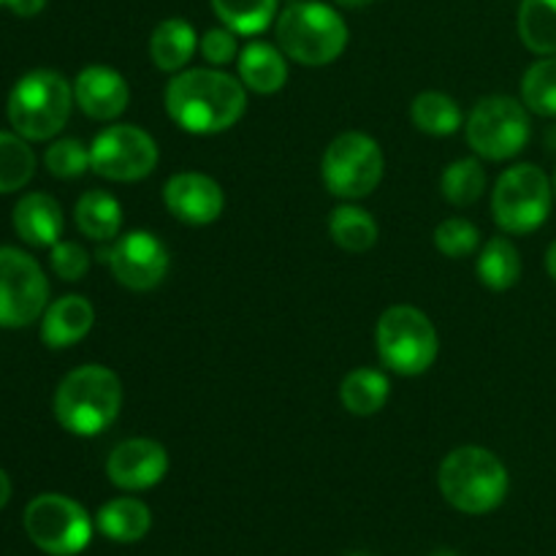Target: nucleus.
<instances>
[{
	"label": "nucleus",
	"mask_w": 556,
	"mask_h": 556,
	"mask_svg": "<svg viewBox=\"0 0 556 556\" xmlns=\"http://www.w3.org/2000/svg\"><path fill=\"white\" fill-rule=\"evenodd\" d=\"M199 49L212 68H223V65L233 63L239 58V52H242L237 41V33L226 25L206 30L204 38L199 41Z\"/></svg>",
	"instance_id": "f704fd0d"
},
{
	"label": "nucleus",
	"mask_w": 556,
	"mask_h": 556,
	"mask_svg": "<svg viewBox=\"0 0 556 556\" xmlns=\"http://www.w3.org/2000/svg\"><path fill=\"white\" fill-rule=\"evenodd\" d=\"M351 556H367V554H351Z\"/></svg>",
	"instance_id": "79ce46f5"
},
{
	"label": "nucleus",
	"mask_w": 556,
	"mask_h": 556,
	"mask_svg": "<svg viewBox=\"0 0 556 556\" xmlns=\"http://www.w3.org/2000/svg\"><path fill=\"white\" fill-rule=\"evenodd\" d=\"M155 139L139 125H109L92 139L90 168L112 182H139L157 166Z\"/></svg>",
	"instance_id": "f8f14e48"
},
{
	"label": "nucleus",
	"mask_w": 556,
	"mask_h": 556,
	"mask_svg": "<svg viewBox=\"0 0 556 556\" xmlns=\"http://www.w3.org/2000/svg\"><path fill=\"white\" fill-rule=\"evenodd\" d=\"M9 500H11V478L5 476V470L0 467V510L9 505Z\"/></svg>",
	"instance_id": "e433bc0d"
},
{
	"label": "nucleus",
	"mask_w": 556,
	"mask_h": 556,
	"mask_svg": "<svg viewBox=\"0 0 556 556\" xmlns=\"http://www.w3.org/2000/svg\"><path fill=\"white\" fill-rule=\"evenodd\" d=\"M478 277L489 291H510L521 277V255L508 237H492L478 253Z\"/></svg>",
	"instance_id": "393cba45"
},
{
	"label": "nucleus",
	"mask_w": 556,
	"mask_h": 556,
	"mask_svg": "<svg viewBox=\"0 0 556 556\" xmlns=\"http://www.w3.org/2000/svg\"><path fill=\"white\" fill-rule=\"evenodd\" d=\"M375 342L380 362L402 378L427 372L440 351L438 329L429 315L410 304H394L380 315Z\"/></svg>",
	"instance_id": "423d86ee"
},
{
	"label": "nucleus",
	"mask_w": 556,
	"mask_h": 556,
	"mask_svg": "<svg viewBox=\"0 0 556 556\" xmlns=\"http://www.w3.org/2000/svg\"><path fill=\"white\" fill-rule=\"evenodd\" d=\"M49 307L41 264L20 248H0V329H25Z\"/></svg>",
	"instance_id": "9b49d317"
},
{
	"label": "nucleus",
	"mask_w": 556,
	"mask_h": 556,
	"mask_svg": "<svg viewBox=\"0 0 556 556\" xmlns=\"http://www.w3.org/2000/svg\"><path fill=\"white\" fill-rule=\"evenodd\" d=\"M386 172V157L378 141L362 130L340 134L324 152L320 177L337 199L358 201L378 190Z\"/></svg>",
	"instance_id": "6e6552de"
},
{
	"label": "nucleus",
	"mask_w": 556,
	"mask_h": 556,
	"mask_svg": "<svg viewBox=\"0 0 556 556\" xmlns=\"http://www.w3.org/2000/svg\"><path fill=\"white\" fill-rule=\"evenodd\" d=\"M432 556H462V554H456V552H434Z\"/></svg>",
	"instance_id": "ea45409f"
},
{
	"label": "nucleus",
	"mask_w": 556,
	"mask_h": 556,
	"mask_svg": "<svg viewBox=\"0 0 556 556\" xmlns=\"http://www.w3.org/2000/svg\"><path fill=\"white\" fill-rule=\"evenodd\" d=\"M445 503L467 516L492 514L505 503L510 489L503 459L483 445H462L443 459L438 470Z\"/></svg>",
	"instance_id": "7ed1b4c3"
},
{
	"label": "nucleus",
	"mask_w": 556,
	"mask_h": 556,
	"mask_svg": "<svg viewBox=\"0 0 556 556\" xmlns=\"http://www.w3.org/2000/svg\"><path fill=\"white\" fill-rule=\"evenodd\" d=\"M521 103L532 114L556 117V54L541 58L527 68L521 79Z\"/></svg>",
	"instance_id": "7c9ffc66"
},
{
	"label": "nucleus",
	"mask_w": 556,
	"mask_h": 556,
	"mask_svg": "<svg viewBox=\"0 0 556 556\" xmlns=\"http://www.w3.org/2000/svg\"><path fill=\"white\" fill-rule=\"evenodd\" d=\"M554 182L535 163H516L500 174L492 190L494 223L505 233L527 237L552 215Z\"/></svg>",
	"instance_id": "0eeeda50"
},
{
	"label": "nucleus",
	"mask_w": 556,
	"mask_h": 556,
	"mask_svg": "<svg viewBox=\"0 0 556 556\" xmlns=\"http://www.w3.org/2000/svg\"><path fill=\"white\" fill-rule=\"evenodd\" d=\"M195 49H199L195 27L182 16H168V20L157 22L150 36L152 63L166 74H179V71L188 68Z\"/></svg>",
	"instance_id": "aec40b11"
},
{
	"label": "nucleus",
	"mask_w": 556,
	"mask_h": 556,
	"mask_svg": "<svg viewBox=\"0 0 556 556\" xmlns=\"http://www.w3.org/2000/svg\"><path fill=\"white\" fill-rule=\"evenodd\" d=\"M519 36L538 58L556 54V0H521Z\"/></svg>",
	"instance_id": "a878e982"
},
{
	"label": "nucleus",
	"mask_w": 556,
	"mask_h": 556,
	"mask_svg": "<svg viewBox=\"0 0 556 556\" xmlns=\"http://www.w3.org/2000/svg\"><path fill=\"white\" fill-rule=\"evenodd\" d=\"M440 190L443 199L454 206H470L486 190V172H483L478 157H459V161L448 163L440 177Z\"/></svg>",
	"instance_id": "c756f323"
},
{
	"label": "nucleus",
	"mask_w": 556,
	"mask_h": 556,
	"mask_svg": "<svg viewBox=\"0 0 556 556\" xmlns=\"http://www.w3.org/2000/svg\"><path fill=\"white\" fill-rule=\"evenodd\" d=\"M410 119L421 134L451 136L465 125L459 103L438 90H427L410 103Z\"/></svg>",
	"instance_id": "bb28decb"
},
{
	"label": "nucleus",
	"mask_w": 556,
	"mask_h": 556,
	"mask_svg": "<svg viewBox=\"0 0 556 556\" xmlns=\"http://www.w3.org/2000/svg\"><path fill=\"white\" fill-rule=\"evenodd\" d=\"M348 38L351 33L340 11L320 0H296L277 16V43L299 65L320 68L334 63L345 52Z\"/></svg>",
	"instance_id": "20e7f679"
},
{
	"label": "nucleus",
	"mask_w": 556,
	"mask_h": 556,
	"mask_svg": "<svg viewBox=\"0 0 556 556\" xmlns=\"http://www.w3.org/2000/svg\"><path fill=\"white\" fill-rule=\"evenodd\" d=\"M391 396V383L380 369L358 367L345 375L340 383V402L353 416H375L386 407Z\"/></svg>",
	"instance_id": "4be33fe9"
},
{
	"label": "nucleus",
	"mask_w": 556,
	"mask_h": 556,
	"mask_svg": "<svg viewBox=\"0 0 556 556\" xmlns=\"http://www.w3.org/2000/svg\"><path fill=\"white\" fill-rule=\"evenodd\" d=\"M96 527L114 543H139L150 532L152 514L141 500H109L96 516Z\"/></svg>",
	"instance_id": "412c9836"
},
{
	"label": "nucleus",
	"mask_w": 556,
	"mask_h": 556,
	"mask_svg": "<svg viewBox=\"0 0 556 556\" xmlns=\"http://www.w3.org/2000/svg\"><path fill=\"white\" fill-rule=\"evenodd\" d=\"M52 271L65 282H79L90 269V253L76 242H58L49 255Z\"/></svg>",
	"instance_id": "72a5a7b5"
},
{
	"label": "nucleus",
	"mask_w": 556,
	"mask_h": 556,
	"mask_svg": "<svg viewBox=\"0 0 556 556\" xmlns=\"http://www.w3.org/2000/svg\"><path fill=\"white\" fill-rule=\"evenodd\" d=\"M168 472V451L157 440L130 438L112 448L106 476L123 492H147L157 486Z\"/></svg>",
	"instance_id": "4468645a"
},
{
	"label": "nucleus",
	"mask_w": 556,
	"mask_h": 556,
	"mask_svg": "<svg viewBox=\"0 0 556 556\" xmlns=\"http://www.w3.org/2000/svg\"><path fill=\"white\" fill-rule=\"evenodd\" d=\"M74 101L98 123L117 119L130 103V87L119 71L109 65H87L74 79Z\"/></svg>",
	"instance_id": "dca6fc26"
},
{
	"label": "nucleus",
	"mask_w": 556,
	"mask_h": 556,
	"mask_svg": "<svg viewBox=\"0 0 556 556\" xmlns=\"http://www.w3.org/2000/svg\"><path fill=\"white\" fill-rule=\"evenodd\" d=\"M239 79L250 92L275 96L288 81V60L280 47L266 41H250L237 58Z\"/></svg>",
	"instance_id": "6ab92c4d"
},
{
	"label": "nucleus",
	"mask_w": 556,
	"mask_h": 556,
	"mask_svg": "<svg viewBox=\"0 0 556 556\" xmlns=\"http://www.w3.org/2000/svg\"><path fill=\"white\" fill-rule=\"evenodd\" d=\"M0 5H3V0H0Z\"/></svg>",
	"instance_id": "37998d69"
},
{
	"label": "nucleus",
	"mask_w": 556,
	"mask_h": 556,
	"mask_svg": "<svg viewBox=\"0 0 556 556\" xmlns=\"http://www.w3.org/2000/svg\"><path fill=\"white\" fill-rule=\"evenodd\" d=\"M98 258L109 264L119 286L139 293L161 286L172 266V255H168L163 239L152 231H141V228L123 233L112 248H103Z\"/></svg>",
	"instance_id": "ddd939ff"
},
{
	"label": "nucleus",
	"mask_w": 556,
	"mask_h": 556,
	"mask_svg": "<svg viewBox=\"0 0 556 556\" xmlns=\"http://www.w3.org/2000/svg\"><path fill=\"white\" fill-rule=\"evenodd\" d=\"M163 103L185 134L215 136L242 119L248 87L220 68H185L166 85Z\"/></svg>",
	"instance_id": "f257e3e1"
},
{
	"label": "nucleus",
	"mask_w": 556,
	"mask_h": 556,
	"mask_svg": "<svg viewBox=\"0 0 556 556\" xmlns=\"http://www.w3.org/2000/svg\"><path fill=\"white\" fill-rule=\"evenodd\" d=\"M434 244L445 258H467L481 244V231L467 217H448L434 228Z\"/></svg>",
	"instance_id": "473e14b6"
},
{
	"label": "nucleus",
	"mask_w": 556,
	"mask_h": 556,
	"mask_svg": "<svg viewBox=\"0 0 556 556\" xmlns=\"http://www.w3.org/2000/svg\"><path fill=\"white\" fill-rule=\"evenodd\" d=\"M52 407L65 432L76 438H98L123 410V383L114 369L85 364L60 380Z\"/></svg>",
	"instance_id": "f03ea898"
},
{
	"label": "nucleus",
	"mask_w": 556,
	"mask_h": 556,
	"mask_svg": "<svg viewBox=\"0 0 556 556\" xmlns=\"http://www.w3.org/2000/svg\"><path fill=\"white\" fill-rule=\"evenodd\" d=\"M329 233L345 253H367L378 242V220L356 204H340L329 217Z\"/></svg>",
	"instance_id": "b1692460"
},
{
	"label": "nucleus",
	"mask_w": 556,
	"mask_h": 556,
	"mask_svg": "<svg viewBox=\"0 0 556 556\" xmlns=\"http://www.w3.org/2000/svg\"><path fill=\"white\" fill-rule=\"evenodd\" d=\"M36 174V152L20 134L0 130V195L22 190Z\"/></svg>",
	"instance_id": "c85d7f7f"
},
{
	"label": "nucleus",
	"mask_w": 556,
	"mask_h": 556,
	"mask_svg": "<svg viewBox=\"0 0 556 556\" xmlns=\"http://www.w3.org/2000/svg\"><path fill=\"white\" fill-rule=\"evenodd\" d=\"M212 11L237 36H258L277 20L280 0H210Z\"/></svg>",
	"instance_id": "cd10ccee"
},
{
	"label": "nucleus",
	"mask_w": 556,
	"mask_h": 556,
	"mask_svg": "<svg viewBox=\"0 0 556 556\" xmlns=\"http://www.w3.org/2000/svg\"><path fill=\"white\" fill-rule=\"evenodd\" d=\"M546 271H548V277L556 282V239L548 244V250H546Z\"/></svg>",
	"instance_id": "4c0bfd02"
},
{
	"label": "nucleus",
	"mask_w": 556,
	"mask_h": 556,
	"mask_svg": "<svg viewBox=\"0 0 556 556\" xmlns=\"http://www.w3.org/2000/svg\"><path fill=\"white\" fill-rule=\"evenodd\" d=\"M163 204L185 226H210L223 215V188L201 172H179L163 185Z\"/></svg>",
	"instance_id": "2eb2a0df"
},
{
	"label": "nucleus",
	"mask_w": 556,
	"mask_h": 556,
	"mask_svg": "<svg viewBox=\"0 0 556 556\" xmlns=\"http://www.w3.org/2000/svg\"><path fill=\"white\" fill-rule=\"evenodd\" d=\"M467 144L483 161H510L532 136L530 109L510 96H489L476 103L465 123Z\"/></svg>",
	"instance_id": "1a4fd4ad"
},
{
	"label": "nucleus",
	"mask_w": 556,
	"mask_h": 556,
	"mask_svg": "<svg viewBox=\"0 0 556 556\" xmlns=\"http://www.w3.org/2000/svg\"><path fill=\"white\" fill-rule=\"evenodd\" d=\"M25 532L49 556H76L90 546V514L65 494H38L25 508Z\"/></svg>",
	"instance_id": "9d476101"
},
{
	"label": "nucleus",
	"mask_w": 556,
	"mask_h": 556,
	"mask_svg": "<svg viewBox=\"0 0 556 556\" xmlns=\"http://www.w3.org/2000/svg\"><path fill=\"white\" fill-rule=\"evenodd\" d=\"M337 5H342V9H364V5L375 3V0H334Z\"/></svg>",
	"instance_id": "58836bf2"
},
{
	"label": "nucleus",
	"mask_w": 556,
	"mask_h": 556,
	"mask_svg": "<svg viewBox=\"0 0 556 556\" xmlns=\"http://www.w3.org/2000/svg\"><path fill=\"white\" fill-rule=\"evenodd\" d=\"M76 228L85 233L92 242H109L117 239L119 228H123V206L106 190H87L79 201H76Z\"/></svg>",
	"instance_id": "5701e85b"
},
{
	"label": "nucleus",
	"mask_w": 556,
	"mask_h": 556,
	"mask_svg": "<svg viewBox=\"0 0 556 556\" xmlns=\"http://www.w3.org/2000/svg\"><path fill=\"white\" fill-rule=\"evenodd\" d=\"M16 237L30 248H54L63 237V210L49 193H27L16 201L14 215Z\"/></svg>",
	"instance_id": "a211bd4d"
},
{
	"label": "nucleus",
	"mask_w": 556,
	"mask_h": 556,
	"mask_svg": "<svg viewBox=\"0 0 556 556\" xmlns=\"http://www.w3.org/2000/svg\"><path fill=\"white\" fill-rule=\"evenodd\" d=\"M43 166L58 179H76L90 168V147L79 139H58L43 152Z\"/></svg>",
	"instance_id": "2f4dec72"
},
{
	"label": "nucleus",
	"mask_w": 556,
	"mask_h": 556,
	"mask_svg": "<svg viewBox=\"0 0 556 556\" xmlns=\"http://www.w3.org/2000/svg\"><path fill=\"white\" fill-rule=\"evenodd\" d=\"M554 195H556V174H554Z\"/></svg>",
	"instance_id": "a19ab883"
},
{
	"label": "nucleus",
	"mask_w": 556,
	"mask_h": 556,
	"mask_svg": "<svg viewBox=\"0 0 556 556\" xmlns=\"http://www.w3.org/2000/svg\"><path fill=\"white\" fill-rule=\"evenodd\" d=\"M74 103V85L63 74L36 68L11 87L5 114L22 139L49 141L65 128Z\"/></svg>",
	"instance_id": "39448f33"
},
{
	"label": "nucleus",
	"mask_w": 556,
	"mask_h": 556,
	"mask_svg": "<svg viewBox=\"0 0 556 556\" xmlns=\"http://www.w3.org/2000/svg\"><path fill=\"white\" fill-rule=\"evenodd\" d=\"M96 324V309L79 293L58 299L49 304L41 315V340L52 351L74 348L76 342L85 340Z\"/></svg>",
	"instance_id": "f3484780"
},
{
	"label": "nucleus",
	"mask_w": 556,
	"mask_h": 556,
	"mask_svg": "<svg viewBox=\"0 0 556 556\" xmlns=\"http://www.w3.org/2000/svg\"><path fill=\"white\" fill-rule=\"evenodd\" d=\"M3 5H9V11H14L22 20H30L47 9V0H3Z\"/></svg>",
	"instance_id": "c9c22d12"
}]
</instances>
